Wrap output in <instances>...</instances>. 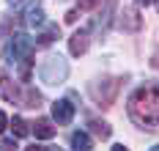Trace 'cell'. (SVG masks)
Instances as JSON below:
<instances>
[{"mask_svg": "<svg viewBox=\"0 0 159 151\" xmlns=\"http://www.w3.org/2000/svg\"><path fill=\"white\" fill-rule=\"evenodd\" d=\"M157 8H159V0H157Z\"/></svg>", "mask_w": 159, "mask_h": 151, "instance_id": "cell-26", "label": "cell"}, {"mask_svg": "<svg viewBox=\"0 0 159 151\" xmlns=\"http://www.w3.org/2000/svg\"><path fill=\"white\" fill-rule=\"evenodd\" d=\"M25 22L30 25V28H39V25H44V11L36 6V8H30L28 11V17H25Z\"/></svg>", "mask_w": 159, "mask_h": 151, "instance_id": "cell-13", "label": "cell"}, {"mask_svg": "<svg viewBox=\"0 0 159 151\" xmlns=\"http://www.w3.org/2000/svg\"><path fill=\"white\" fill-rule=\"evenodd\" d=\"M22 104H28V107H39V104H41V94H39V91H33V88H25V91H22Z\"/></svg>", "mask_w": 159, "mask_h": 151, "instance_id": "cell-12", "label": "cell"}, {"mask_svg": "<svg viewBox=\"0 0 159 151\" xmlns=\"http://www.w3.org/2000/svg\"><path fill=\"white\" fill-rule=\"evenodd\" d=\"M52 118L58 121V126H61V124H71V118H74V104L69 99H58L52 104Z\"/></svg>", "mask_w": 159, "mask_h": 151, "instance_id": "cell-5", "label": "cell"}, {"mask_svg": "<svg viewBox=\"0 0 159 151\" xmlns=\"http://www.w3.org/2000/svg\"><path fill=\"white\" fill-rule=\"evenodd\" d=\"M55 39H58V25H52V28H47L44 33L39 36V39H36V47H47V44H52Z\"/></svg>", "mask_w": 159, "mask_h": 151, "instance_id": "cell-10", "label": "cell"}, {"mask_svg": "<svg viewBox=\"0 0 159 151\" xmlns=\"http://www.w3.org/2000/svg\"><path fill=\"white\" fill-rule=\"evenodd\" d=\"M71 151H91V137H88V132H74L71 135Z\"/></svg>", "mask_w": 159, "mask_h": 151, "instance_id": "cell-9", "label": "cell"}, {"mask_svg": "<svg viewBox=\"0 0 159 151\" xmlns=\"http://www.w3.org/2000/svg\"><path fill=\"white\" fill-rule=\"evenodd\" d=\"M0 96L8 99L11 104H19L22 102V91L14 85V80H0Z\"/></svg>", "mask_w": 159, "mask_h": 151, "instance_id": "cell-7", "label": "cell"}, {"mask_svg": "<svg viewBox=\"0 0 159 151\" xmlns=\"http://www.w3.org/2000/svg\"><path fill=\"white\" fill-rule=\"evenodd\" d=\"M112 151H129L126 146H112Z\"/></svg>", "mask_w": 159, "mask_h": 151, "instance_id": "cell-21", "label": "cell"}, {"mask_svg": "<svg viewBox=\"0 0 159 151\" xmlns=\"http://www.w3.org/2000/svg\"><path fill=\"white\" fill-rule=\"evenodd\" d=\"M0 151H16V143L14 140H3L0 143Z\"/></svg>", "mask_w": 159, "mask_h": 151, "instance_id": "cell-17", "label": "cell"}, {"mask_svg": "<svg viewBox=\"0 0 159 151\" xmlns=\"http://www.w3.org/2000/svg\"><path fill=\"white\" fill-rule=\"evenodd\" d=\"M96 6H102V0H80L77 11H80V14H85V11H93Z\"/></svg>", "mask_w": 159, "mask_h": 151, "instance_id": "cell-16", "label": "cell"}, {"mask_svg": "<svg viewBox=\"0 0 159 151\" xmlns=\"http://www.w3.org/2000/svg\"><path fill=\"white\" fill-rule=\"evenodd\" d=\"M33 135H36L39 140H49V137H55V124H52V121H47V118H41V121H36Z\"/></svg>", "mask_w": 159, "mask_h": 151, "instance_id": "cell-8", "label": "cell"}, {"mask_svg": "<svg viewBox=\"0 0 159 151\" xmlns=\"http://www.w3.org/2000/svg\"><path fill=\"white\" fill-rule=\"evenodd\" d=\"M66 71H69V66H66V61L61 58V55H47V58H44V63L39 66L41 80L49 83V85L63 83V80H66Z\"/></svg>", "mask_w": 159, "mask_h": 151, "instance_id": "cell-2", "label": "cell"}, {"mask_svg": "<svg viewBox=\"0 0 159 151\" xmlns=\"http://www.w3.org/2000/svg\"><path fill=\"white\" fill-rule=\"evenodd\" d=\"M151 151H159V146H154V149H151Z\"/></svg>", "mask_w": 159, "mask_h": 151, "instance_id": "cell-23", "label": "cell"}, {"mask_svg": "<svg viewBox=\"0 0 159 151\" xmlns=\"http://www.w3.org/2000/svg\"><path fill=\"white\" fill-rule=\"evenodd\" d=\"M47 151H61V149H47Z\"/></svg>", "mask_w": 159, "mask_h": 151, "instance_id": "cell-24", "label": "cell"}, {"mask_svg": "<svg viewBox=\"0 0 159 151\" xmlns=\"http://www.w3.org/2000/svg\"><path fill=\"white\" fill-rule=\"evenodd\" d=\"M33 47H36V41H33L30 36H25V33H14L11 44H8V50H6V58H8V63H19V61L30 58Z\"/></svg>", "mask_w": 159, "mask_h": 151, "instance_id": "cell-3", "label": "cell"}, {"mask_svg": "<svg viewBox=\"0 0 159 151\" xmlns=\"http://www.w3.org/2000/svg\"><path fill=\"white\" fill-rule=\"evenodd\" d=\"M137 3H140V6H148V3H151V0H137Z\"/></svg>", "mask_w": 159, "mask_h": 151, "instance_id": "cell-22", "label": "cell"}, {"mask_svg": "<svg viewBox=\"0 0 159 151\" xmlns=\"http://www.w3.org/2000/svg\"><path fill=\"white\" fill-rule=\"evenodd\" d=\"M129 116L143 129H159V85H145L132 94Z\"/></svg>", "mask_w": 159, "mask_h": 151, "instance_id": "cell-1", "label": "cell"}, {"mask_svg": "<svg viewBox=\"0 0 159 151\" xmlns=\"http://www.w3.org/2000/svg\"><path fill=\"white\" fill-rule=\"evenodd\" d=\"M85 50H88V30H77L69 39V52L80 58V55H85Z\"/></svg>", "mask_w": 159, "mask_h": 151, "instance_id": "cell-6", "label": "cell"}, {"mask_svg": "<svg viewBox=\"0 0 159 151\" xmlns=\"http://www.w3.org/2000/svg\"><path fill=\"white\" fill-rule=\"evenodd\" d=\"M118 88H121V80L115 77H104L102 83H93V99L99 107H110L115 96H118Z\"/></svg>", "mask_w": 159, "mask_h": 151, "instance_id": "cell-4", "label": "cell"}, {"mask_svg": "<svg viewBox=\"0 0 159 151\" xmlns=\"http://www.w3.org/2000/svg\"><path fill=\"white\" fill-rule=\"evenodd\" d=\"M11 129H14L16 137H25V135L30 132V129H28V121H22V118H14V121H11Z\"/></svg>", "mask_w": 159, "mask_h": 151, "instance_id": "cell-15", "label": "cell"}, {"mask_svg": "<svg viewBox=\"0 0 159 151\" xmlns=\"http://www.w3.org/2000/svg\"><path fill=\"white\" fill-rule=\"evenodd\" d=\"M25 151H44V149H41V146H28Z\"/></svg>", "mask_w": 159, "mask_h": 151, "instance_id": "cell-20", "label": "cell"}, {"mask_svg": "<svg viewBox=\"0 0 159 151\" xmlns=\"http://www.w3.org/2000/svg\"><path fill=\"white\" fill-rule=\"evenodd\" d=\"M91 129H93V135L102 137V140L110 137V124H107V121H91Z\"/></svg>", "mask_w": 159, "mask_h": 151, "instance_id": "cell-14", "label": "cell"}, {"mask_svg": "<svg viewBox=\"0 0 159 151\" xmlns=\"http://www.w3.org/2000/svg\"><path fill=\"white\" fill-rule=\"evenodd\" d=\"M14 3H22V0H14Z\"/></svg>", "mask_w": 159, "mask_h": 151, "instance_id": "cell-25", "label": "cell"}, {"mask_svg": "<svg viewBox=\"0 0 159 151\" xmlns=\"http://www.w3.org/2000/svg\"><path fill=\"white\" fill-rule=\"evenodd\" d=\"M77 17H80V11H77V8H71V11L66 14V22H77Z\"/></svg>", "mask_w": 159, "mask_h": 151, "instance_id": "cell-18", "label": "cell"}, {"mask_svg": "<svg viewBox=\"0 0 159 151\" xmlns=\"http://www.w3.org/2000/svg\"><path fill=\"white\" fill-rule=\"evenodd\" d=\"M6 126H8V116H6V113H0V132H3Z\"/></svg>", "mask_w": 159, "mask_h": 151, "instance_id": "cell-19", "label": "cell"}, {"mask_svg": "<svg viewBox=\"0 0 159 151\" xmlns=\"http://www.w3.org/2000/svg\"><path fill=\"white\" fill-rule=\"evenodd\" d=\"M121 14H124V19H126V28H129V30H137V28H140V14H137L134 8H124Z\"/></svg>", "mask_w": 159, "mask_h": 151, "instance_id": "cell-11", "label": "cell"}]
</instances>
